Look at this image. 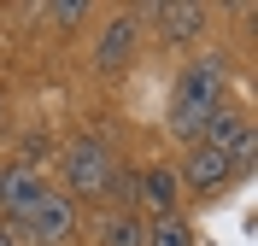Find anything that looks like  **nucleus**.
<instances>
[{"label": "nucleus", "mask_w": 258, "mask_h": 246, "mask_svg": "<svg viewBox=\"0 0 258 246\" xmlns=\"http://www.w3.org/2000/svg\"><path fill=\"white\" fill-rule=\"evenodd\" d=\"M59 170H64V188H59V194H71V199H100L106 188H112L117 158H112V147H106V141L77 135V141L59 152Z\"/></svg>", "instance_id": "f03ea898"}, {"label": "nucleus", "mask_w": 258, "mask_h": 246, "mask_svg": "<svg viewBox=\"0 0 258 246\" xmlns=\"http://www.w3.org/2000/svg\"><path fill=\"white\" fill-rule=\"evenodd\" d=\"M135 199H141V211L164 217V211H176V199H182V182L170 164H147L141 176H135Z\"/></svg>", "instance_id": "6e6552de"}, {"label": "nucleus", "mask_w": 258, "mask_h": 246, "mask_svg": "<svg viewBox=\"0 0 258 246\" xmlns=\"http://www.w3.org/2000/svg\"><path fill=\"white\" fill-rule=\"evenodd\" d=\"M223 88H229V59H223V53L188 59L182 76H176V94H170V135L194 147L200 129H206V117L223 106Z\"/></svg>", "instance_id": "f257e3e1"}, {"label": "nucleus", "mask_w": 258, "mask_h": 246, "mask_svg": "<svg viewBox=\"0 0 258 246\" xmlns=\"http://www.w3.org/2000/svg\"><path fill=\"white\" fill-rule=\"evenodd\" d=\"M41 194H47V176L35 164H0V211H6V229H18L41 205Z\"/></svg>", "instance_id": "39448f33"}, {"label": "nucleus", "mask_w": 258, "mask_h": 246, "mask_svg": "<svg viewBox=\"0 0 258 246\" xmlns=\"http://www.w3.org/2000/svg\"><path fill=\"white\" fill-rule=\"evenodd\" d=\"M94 246H147V217H141V211H123V205L100 211Z\"/></svg>", "instance_id": "1a4fd4ad"}, {"label": "nucleus", "mask_w": 258, "mask_h": 246, "mask_svg": "<svg viewBox=\"0 0 258 246\" xmlns=\"http://www.w3.org/2000/svg\"><path fill=\"white\" fill-rule=\"evenodd\" d=\"M77 223H82L77 199H71V194H59V188H47V194H41V205H35V211L24 217L12 234H18V240L30 234L35 246H71V240H77Z\"/></svg>", "instance_id": "7ed1b4c3"}, {"label": "nucleus", "mask_w": 258, "mask_h": 246, "mask_svg": "<svg viewBox=\"0 0 258 246\" xmlns=\"http://www.w3.org/2000/svg\"><path fill=\"white\" fill-rule=\"evenodd\" d=\"M153 18H159V41H164V47H188V41L206 35L211 6H200V0H176V6H153Z\"/></svg>", "instance_id": "0eeeda50"}, {"label": "nucleus", "mask_w": 258, "mask_h": 246, "mask_svg": "<svg viewBox=\"0 0 258 246\" xmlns=\"http://www.w3.org/2000/svg\"><path fill=\"white\" fill-rule=\"evenodd\" d=\"M82 12H88L82 0H53V6H47V18H59V24H77Z\"/></svg>", "instance_id": "f8f14e48"}, {"label": "nucleus", "mask_w": 258, "mask_h": 246, "mask_svg": "<svg viewBox=\"0 0 258 246\" xmlns=\"http://www.w3.org/2000/svg\"><path fill=\"white\" fill-rule=\"evenodd\" d=\"M176 182L188 188V194H223L229 182H235V164H229V152H217V147H206V141H194L188 152H182V164H176Z\"/></svg>", "instance_id": "20e7f679"}, {"label": "nucleus", "mask_w": 258, "mask_h": 246, "mask_svg": "<svg viewBox=\"0 0 258 246\" xmlns=\"http://www.w3.org/2000/svg\"><path fill=\"white\" fill-rule=\"evenodd\" d=\"M246 129H252V117H246L241 106H217V112L206 117V129H200V141H206V147H217V152H229Z\"/></svg>", "instance_id": "9d476101"}, {"label": "nucleus", "mask_w": 258, "mask_h": 246, "mask_svg": "<svg viewBox=\"0 0 258 246\" xmlns=\"http://www.w3.org/2000/svg\"><path fill=\"white\" fill-rule=\"evenodd\" d=\"M147 246H194V223H188L182 211L147 217Z\"/></svg>", "instance_id": "9b49d317"}, {"label": "nucleus", "mask_w": 258, "mask_h": 246, "mask_svg": "<svg viewBox=\"0 0 258 246\" xmlns=\"http://www.w3.org/2000/svg\"><path fill=\"white\" fill-rule=\"evenodd\" d=\"M0 246H18V234H12V229H6V223H0Z\"/></svg>", "instance_id": "ddd939ff"}, {"label": "nucleus", "mask_w": 258, "mask_h": 246, "mask_svg": "<svg viewBox=\"0 0 258 246\" xmlns=\"http://www.w3.org/2000/svg\"><path fill=\"white\" fill-rule=\"evenodd\" d=\"M135 41H141V18L117 12L112 24H106V35H100V47H94V70L100 76H117V70L135 59Z\"/></svg>", "instance_id": "423d86ee"}]
</instances>
